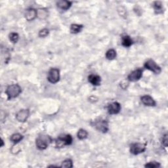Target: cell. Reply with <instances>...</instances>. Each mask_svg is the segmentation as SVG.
I'll return each instance as SVG.
<instances>
[{"label": "cell", "mask_w": 168, "mask_h": 168, "mask_svg": "<svg viewBox=\"0 0 168 168\" xmlns=\"http://www.w3.org/2000/svg\"><path fill=\"white\" fill-rule=\"evenodd\" d=\"M25 18L28 21H32L37 18V10L34 8H29L25 13Z\"/></svg>", "instance_id": "obj_11"}, {"label": "cell", "mask_w": 168, "mask_h": 168, "mask_svg": "<svg viewBox=\"0 0 168 168\" xmlns=\"http://www.w3.org/2000/svg\"><path fill=\"white\" fill-rule=\"evenodd\" d=\"M106 58L109 61H112L115 59L117 57V53L116 51L114 49H110L108 50L105 54Z\"/></svg>", "instance_id": "obj_18"}, {"label": "cell", "mask_w": 168, "mask_h": 168, "mask_svg": "<svg viewBox=\"0 0 168 168\" xmlns=\"http://www.w3.org/2000/svg\"><path fill=\"white\" fill-rule=\"evenodd\" d=\"M9 38L13 43H17L19 40V35L16 32H12L9 35Z\"/></svg>", "instance_id": "obj_22"}, {"label": "cell", "mask_w": 168, "mask_h": 168, "mask_svg": "<svg viewBox=\"0 0 168 168\" xmlns=\"http://www.w3.org/2000/svg\"><path fill=\"white\" fill-rule=\"evenodd\" d=\"M93 125L99 132H101L103 133H107L108 131L109 130L108 122L107 121V120L102 118H99L94 121Z\"/></svg>", "instance_id": "obj_3"}, {"label": "cell", "mask_w": 168, "mask_h": 168, "mask_svg": "<svg viewBox=\"0 0 168 168\" xmlns=\"http://www.w3.org/2000/svg\"><path fill=\"white\" fill-rule=\"evenodd\" d=\"M49 29L43 28V29L39 30V33H38V35L39 38H45L49 35Z\"/></svg>", "instance_id": "obj_25"}, {"label": "cell", "mask_w": 168, "mask_h": 168, "mask_svg": "<svg viewBox=\"0 0 168 168\" xmlns=\"http://www.w3.org/2000/svg\"><path fill=\"white\" fill-rule=\"evenodd\" d=\"M20 151H21L20 147L18 145V144H15V146L11 148V153L16 154L17 153H19Z\"/></svg>", "instance_id": "obj_28"}, {"label": "cell", "mask_w": 168, "mask_h": 168, "mask_svg": "<svg viewBox=\"0 0 168 168\" xmlns=\"http://www.w3.org/2000/svg\"><path fill=\"white\" fill-rule=\"evenodd\" d=\"M84 25L82 24H72L70 26V32L71 34H77L80 32H81V30L84 28Z\"/></svg>", "instance_id": "obj_16"}, {"label": "cell", "mask_w": 168, "mask_h": 168, "mask_svg": "<svg viewBox=\"0 0 168 168\" xmlns=\"http://www.w3.org/2000/svg\"><path fill=\"white\" fill-rule=\"evenodd\" d=\"M140 101L145 106H155L156 105V102L151 96L146 95H143L140 97Z\"/></svg>", "instance_id": "obj_10"}, {"label": "cell", "mask_w": 168, "mask_h": 168, "mask_svg": "<svg viewBox=\"0 0 168 168\" xmlns=\"http://www.w3.org/2000/svg\"><path fill=\"white\" fill-rule=\"evenodd\" d=\"M118 12L119 15L121 16V17H123L124 18H125V16H126V9L122 6H120L118 7Z\"/></svg>", "instance_id": "obj_27"}, {"label": "cell", "mask_w": 168, "mask_h": 168, "mask_svg": "<svg viewBox=\"0 0 168 168\" xmlns=\"http://www.w3.org/2000/svg\"><path fill=\"white\" fill-rule=\"evenodd\" d=\"M121 104L118 102H113L107 107L108 114L110 115L118 114L121 111Z\"/></svg>", "instance_id": "obj_9"}, {"label": "cell", "mask_w": 168, "mask_h": 168, "mask_svg": "<svg viewBox=\"0 0 168 168\" xmlns=\"http://www.w3.org/2000/svg\"><path fill=\"white\" fill-rule=\"evenodd\" d=\"M5 93L7 97V99L12 100L19 96V95L22 93V88L17 84H11L7 86Z\"/></svg>", "instance_id": "obj_1"}, {"label": "cell", "mask_w": 168, "mask_h": 168, "mask_svg": "<svg viewBox=\"0 0 168 168\" xmlns=\"http://www.w3.org/2000/svg\"><path fill=\"white\" fill-rule=\"evenodd\" d=\"M30 116V110L28 109H21L16 114V119L18 121L24 123Z\"/></svg>", "instance_id": "obj_8"}, {"label": "cell", "mask_w": 168, "mask_h": 168, "mask_svg": "<svg viewBox=\"0 0 168 168\" xmlns=\"http://www.w3.org/2000/svg\"><path fill=\"white\" fill-rule=\"evenodd\" d=\"M24 136L21 135V133H14L13 134L11 137H10V140L11 141L13 142L14 144H18L19 142H21V140L23 139Z\"/></svg>", "instance_id": "obj_19"}, {"label": "cell", "mask_w": 168, "mask_h": 168, "mask_svg": "<svg viewBox=\"0 0 168 168\" xmlns=\"http://www.w3.org/2000/svg\"><path fill=\"white\" fill-rule=\"evenodd\" d=\"M52 140L51 137L49 135H40L35 140V146L40 151H43L49 147V145L51 143Z\"/></svg>", "instance_id": "obj_2"}, {"label": "cell", "mask_w": 168, "mask_h": 168, "mask_svg": "<svg viewBox=\"0 0 168 168\" xmlns=\"http://www.w3.org/2000/svg\"><path fill=\"white\" fill-rule=\"evenodd\" d=\"M72 2L70 1H66V0H62L57 2V6L58 9L62 11H67L71 7Z\"/></svg>", "instance_id": "obj_12"}, {"label": "cell", "mask_w": 168, "mask_h": 168, "mask_svg": "<svg viewBox=\"0 0 168 168\" xmlns=\"http://www.w3.org/2000/svg\"><path fill=\"white\" fill-rule=\"evenodd\" d=\"M167 143H168V135L167 133H166L163 135V137L162 138V146H163L165 148H167Z\"/></svg>", "instance_id": "obj_26"}, {"label": "cell", "mask_w": 168, "mask_h": 168, "mask_svg": "<svg viewBox=\"0 0 168 168\" xmlns=\"http://www.w3.org/2000/svg\"><path fill=\"white\" fill-rule=\"evenodd\" d=\"M61 78L60 70L56 68H52L48 72L47 80L51 84H54L58 82Z\"/></svg>", "instance_id": "obj_4"}, {"label": "cell", "mask_w": 168, "mask_h": 168, "mask_svg": "<svg viewBox=\"0 0 168 168\" xmlns=\"http://www.w3.org/2000/svg\"><path fill=\"white\" fill-rule=\"evenodd\" d=\"M61 167H65V168H72L73 167V162L71 159H66V160H64L62 163Z\"/></svg>", "instance_id": "obj_23"}, {"label": "cell", "mask_w": 168, "mask_h": 168, "mask_svg": "<svg viewBox=\"0 0 168 168\" xmlns=\"http://www.w3.org/2000/svg\"><path fill=\"white\" fill-rule=\"evenodd\" d=\"M144 69L152 72L155 74H160L162 72L160 66H159L156 62L152 59H149L144 62Z\"/></svg>", "instance_id": "obj_5"}, {"label": "cell", "mask_w": 168, "mask_h": 168, "mask_svg": "<svg viewBox=\"0 0 168 168\" xmlns=\"http://www.w3.org/2000/svg\"><path fill=\"white\" fill-rule=\"evenodd\" d=\"M133 44V41L128 35H124L121 38V45L125 47H129Z\"/></svg>", "instance_id": "obj_14"}, {"label": "cell", "mask_w": 168, "mask_h": 168, "mask_svg": "<svg viewBox=\"0 0 168 168\" xmlns=\"http://www.w3.org/2000/svg\"><path fill=\"white\" fill-rule=\"evenodd\" d=\"M153 7L156 14H162L163 13V7L161 2H154L153 3Z\"/></svg>", "instance_id": "obj_17"}, {"label": "cell", "mask_w": 168, "mask_h": 168, "mask_svg": "<svg viewBox=\"0 0 168 168\" xmlns=\"http://www.w3.org/2000/svg\"><path fill=\"white\" fill-rule=\"evenodd\" d=\"M88 81L94 86H99L101 83V78L99 75L90 74L88 76Z\"/></svg>", "instance_id": "obj_13"}, {"label": "cell", "mask_w": 168, "mask_h": 168, "mask_svg": "<svg viewBox=\"0 0 168 168\" xmlns=\"http://www.w3.org/2000/svg\"><path fill=\"white\" fill-rule=\"evenodd\" d=\"M37 17L40 20L46 19L49 16V11L46 8H40L37 10Z\"/></svg>", "instance_id": "obj_15"}, {"label": "cell", "mask_w": 168, "mask_h": 168, "mask_svg": "<svg viewBox=\"0 0 168 168\" xmlns=\"http://www.w3.org/2000/svg\"><path fill=\"white\" fill-rule=\"evenodd\" d=\"M88 136V131L84 129H79L78 133H77V137H78V139H80L81 140L87 139Z\"/></svg>", "instance_id": "obj_21"}, {"label": "cell", "mask_w": 168, "mask_h": 168, "mask_svg": "<svg viewBox=\"0 0 168 168\" xmlns=\"http://www.w3.org/2000/svg\"><path fill=\"white\" fill-rule=\"evenodd\" d=\"M61 137L63 140V141H64L66 146H69V145H71L72 144V142H73V138H72V135H70V134L64 135L62 136H61Z\"/></svg>", "instance_id": "obj_20"}, {"label": "cell", "mask_w": 168, "mask_h": 168, "mask_svg": "<svg viewBox=\"0 0 168 168\" xmlns=\"http://www.w3.org/2000/svg\"><path fill=\"white\" fill-rule=\"evenodd\" d=\"M160 166H161L160 163L155 161L148 162L144 165L145 167H149V168H157V167H160Z\"/></svg>", "instance_id": "obj_24"}, {"label": "cell", "mask_w": 168, "mask_h": 168, "mask_svg": "<svg viewBox=\"0 0 168 168\" xmlns=\"http://www.w3.org/2000/svg\"><path fill=\"white\" fill-rule=\"evenodd\" d=\"M1 147H3V146H4V140H3V139L2 138V139H1Z\"/></svg>", "instance_id": "obj_29"}, {"label": "cell", "mask_w": 168, "mask_h": 168, "mask_svg": "<svg viewBox=\"0 0 168 168\" xmlns=\"http://www.w3.org/2000/svg\"><path fill=\"white\" fill-rule=\"evenodd\" d=\"M143 70L141 69H137L132 71L128 76V80L131 82H135L139 80L143 77Z\"/></svg>", "instance_id": "obj_7"}, {"label": "cell", "mask_w": 168, "mask_h": 168, "mask_svg": "<svg viewBox=\"0 0 168 168\" xmlns=\"http://www.w3.org/2000/svg\"><path fill=\"white\" fill-rule=\"evenodd\" d=\"M147 149V144L136 143H133L130 146V152L133 155H138L143 153Z\"/></svg>", "instance_id": "obj_6"}]
</instances>
